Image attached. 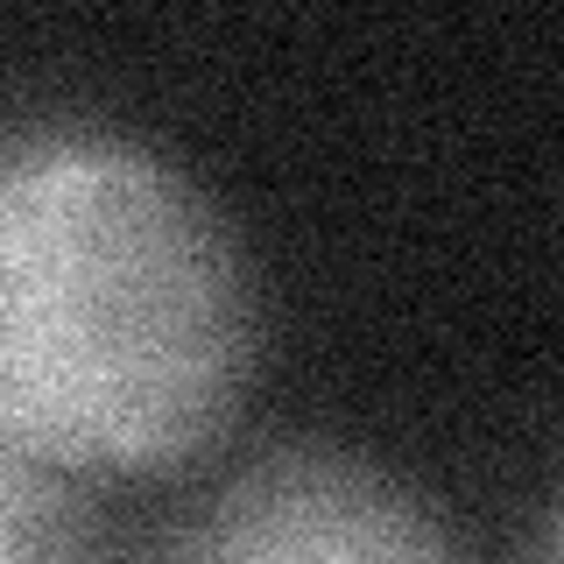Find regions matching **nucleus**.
<instances>
[{"label":"nucleus","mask_w":564,"mask_h":564,"mask_svg":"<svg viewBox=\"0 0 564 564\" xmlns=\"http://www.w3.org/2000/svg\"><path fill=\"white\" fill-rule=\"evenodd\" d=\"M254 269L163 149L93 120L0 134V437L99 480L212 452L254 381Z\"/></svg>","instance_id":"obj_1"},{"label":"nucleus","mask_w":564,"mask_h":564,"mask_svg":"<svg viewBox=\"0 0 564 564\" xmlns=\"http://www.w3.org/2000/svg\"><path fill=\"white\" fill-rule=\"evenodd\" d=\"M0 564H85V557H0Z\"/></svg>","instance_id":"obj_5"},{"label":"nucleus","mask_w":564,"mask_h":564,"mask_svg":"<svg viewBox=\"0 0 564 564\" xmlns=\"http://www.w3.org/2000/svg\"><path fill=\"white\" fill-rule=\"evenodd\" d=\"M163 564H466L416 487L367 452L296 437L226 473Z\"/></svg>","instance_id":"obj_2"},{"label":"nucleus","mask_w":564,"mask_h":564,"mask_svg":"<svg viewBox=\"0 0 564 564\" xmlns=\"http://www.w3.org/2000/svg\"><path fill=\"white\" fill-rule=\"evenodd\" d=\"M0 557H85V501L0 437Z\"/></svg>","instance_id":"obj_3"},{"label":"nucleus","mask_w":564,"mask_h":564,"mask_svg":"<svg viewBox=\"0 0 564 564\" xmlns=\"http://www.w3.org/2000/svg\"><path fill=\"white\" fill-rule=\"evenodd\" d=\"M522 564H564V501L543 516V529H536V543L522 551Z\"/></svg>","instance_id":"obj_4"}]
</instances>
